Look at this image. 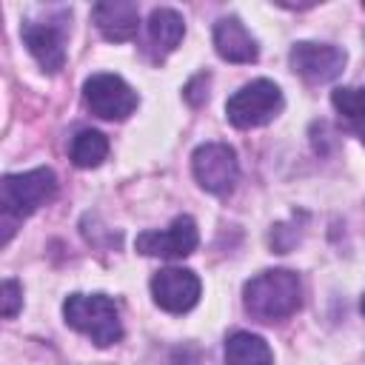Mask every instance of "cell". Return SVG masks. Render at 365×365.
<instances>
[{"label": "cell", "instance_id": "6da1fadb", "mask_svg": "<svg viewBox=\"0 0 365 365\" xmlns=\"http://www.w3.org/2000/svg\"><path fill=\"white\" fill-rule=\"evenodd\" d=\"M245 311L259 322H279L299 311L302 305V282L288 268H271L251 277L242 288Z\"/></svg>", "mask_w": 365, "mask_h": 365}, {"label": "cell", "instance_id": "7a4b0ae2", "mask_svg": "<svg viewBox=\"0 0 365 365\" xmlns=\"http://www.w3.org/2000/svg\"><path fill=\"white\" fill-rule=\"evenodd\" d=\"M63 317L66 322L86 334L94 345L108 348L123 339V322L117 302L106 294H71L63 302Z\"/></svg>", "mask_w": 365, "mask_h": 365}, {"label": "cell", "instance_id": "3957f363", "mask_svg": "<svg viewBox=\"0 0 365 365\" xmlns=\"http://www.w3.org/2000/svg\"><path fill=\"white\" fill-rule=\"evenodd\" d=\"M282 111V91L274 80H251L225 103V117L237 128H259Z\"/></svg>", "mask_w": 365, "mask_h": 365}, {"label": "cell", "instance_id": "277c9868", "mask_svg": "<svg viewBox=\"0 0 365 365\" xmlns=\"http://www.w3.org/2000/svg\"><path fill=\"white\" fill-rule=\"evenodd\" d=\"M57 194V177L51 168H31L23 174H6L0 180V202L9 205L20 220L34 214Z\"/></svg>", "mask_w": 365, "mask_h": 365}, {"label": "cell", "instance_id": "5b68a950", "mask_svg": "<svg viewBox=\"0 0 365 365\" xmlns=\"http://www.w3.org/2000/svg\"><path fill=\"white\" fill-rule=\"evenodd\" d=\"M83 100L88 106L91 114H97L100 120H125L128 114H134L137 108V91L120 77V74H91L83 83Z\"/></svg>", "mask_w": 365, "mask_h": 365}, {"label": "cell", "instance_id": "8992f818", "mask_svg": "<svg viewBox=\"0 0 365 365\" xmlns=\"http://www.w3.org/2000/svg\"><path fill=\"white\" fill-rule=\"evenodd\" d=\"M191 168H194V180L200 182V188H205L208 194H217V197L228 194L240 177L237 151L225 143L200 145L191 157Z\"/></svg>", "mask_w": 365, "mask_h": 365}, {"label": "cell", "instance_id": "52a82bcc", "mask_svg": "<svg viewBox=\"0 0 365 365\" xmlns=\"http://www.w3.org/2000/svg\"><path fill=\"white\" fill-rule=\"evenodd\" d=\"M200 242V231H197V222L182 214L177 217L168 228H160V231H143L137 234L134 240V248L145 257H163V259H182L188 254H194Z\"/></svg>", "mask_w": 365, "mask_h": 365}, {"label": "cell", "instance_id": "ba28073f", "mask_svg": "<svg viewBox=\"0 0 365 365\" xmlns=\"http://www.w3.org/2000/svg\"><path fill=\"white\" fill-rule=\"evenodd\" d=\"M288 60H291V68L299 77H305L308 83H328V80L342 74L348 57H345V51L339 46L302 40V43H297L291 48Z\"/></svg>", "mask_w": 365, "mask_h": 365}, {"label": "cell", "instance_id": "9c48e42d", "mask_svg": "<svg viewBox=\"0 0 365 365\" xmlns=\"http://www.w3.org/2000/svg\"><path fill=\"white\" fill-rule=\"evenodd\" d=\"M200 277L188 268H163L151 277V297L168 314H185L200 299Z\"/></svg>", "mask_w": 365, "mask_h": 365}, {"label": "cell", "instance_id": "30bf717a", "mask_svg": "<svg viewBox=\"0 0 365 365\" xmlns=\"http://www.w3.org/2000/svg\"><path fill=\"white\" fill-rule=\"evenodd\" d=\"M20 34H23L26 48L31 51V57L40 63L43 71L57 74L63 68V63H66V31H63V26L26 20Z\"/></svg>", "mask_w": 365, "mask_h": 365}, {"label": "cell", "instance_id": "8fae6325", "mask_svg": "<svg viewBox=\"0 0 365 365\" xmlns=\"http://www.w3.org/2000/svg\"><path fill=\"white\" fill-rule=\"evenodd\" d=\"M91 17L100 34L114 43L131 40L140 29V9L131 0H103L91 9Z\"/></svg>", "mask_w": 365, "mask_h": 365}, {"label": "cell", "instance_id": "7c38bea8", "mask_svg": "<svg viewBox=\"0 0 365 365\" xmlns=\"http://www.w3.org/2000/svg\"><path fill=\"white\" fill-rule=\"evenodd\" d=\"M182 34H185V20L180 11L154 9L145 23V51L151 54V60H163L180 46Z\"/></svg>", "mask_w": 365, "mask_h": 365}, {"label": "cell", "instance_id": "4fadbf2b", "mask_svg": "<svg viewBox=\"0 0 365 365\" xmlns=\"http://www.w3.org/2000/svg\"><path fill=\"white\" fill-rule=\"evenodd\" d=\"M214 48L228 63H254L259 46L237 17H220L214 26Z\"/></svg>", "mask_w": 365, "mask_h": 365}, {"label": "cell", "instance_id": "5bb4252c", "mask_svg": "<svg viewBox=\"0 0 365 365\" xmlns=\"http://www.w3.org/2000/svg\"><path fill=\"white\" fill-rule=\"evenodd\" d=\"M225 362L228 365H274V354L262 336L251 331H237L225 339Z\"/></svg>", "mask_w": 365, "mask_h": 365}, {"label": "cell", "instance_id": "9a60e30c", "mask_svg": "<svg viewBox=\"0 0 365 365\" xmlns=\"http://www.w3.org/2000/svg\"><path fill=\"white\" fill-rule=\"evenodd\" d=\"M108 154V140L106 134H100L97 128H83L74 134L71 140V148H68V157L77 168H94L106 160Z\"/></svg>", "mask_w": 365, "mask_h": 365}, {"label": "cell", "instance_id": "2e32d148", "mask_svg": "<svg viewBox=\"0 0 365 365\" xmlns=\"http://www.w3.org/2000/svg\"><path fill=\"white\" fill-rule=\"evenodd\" d=\"M331 103L339 114H345L354 125H359V114H362V94L356 86H345V88H334Z\"/></svg>", "mask_w": 365, "mask_h": 365}, {"label": "cell", "instance_id": "e0dca14e", "mask_svg": "<svg viewBox=\"0 0 365 365\" xmlns=\"http://www.w3.org/2000/svg\"><path fill=\"white\" fill-rule=\"evenodd\" d=\"M23 308V288L17 279H3L0 282V319L17 317Z\"/></svg>", "mask_w": 365, "mask_h": 365}, {"label": "cell", "instance_id": "ac0fdd59", "mask_svg": "<svg viewBox=\"0 0 365 365\" xmlns=\"http://www.w3.org/2000/svg\"><path fill=\"white\" fill-rule=\"evenodd\" d=\"M20 222H23V220H20L9 205H3V202H0V245H6V242L17 234Z\"/></svg>", "mask_w": 365, "mask_h": 365}]
</instances>
